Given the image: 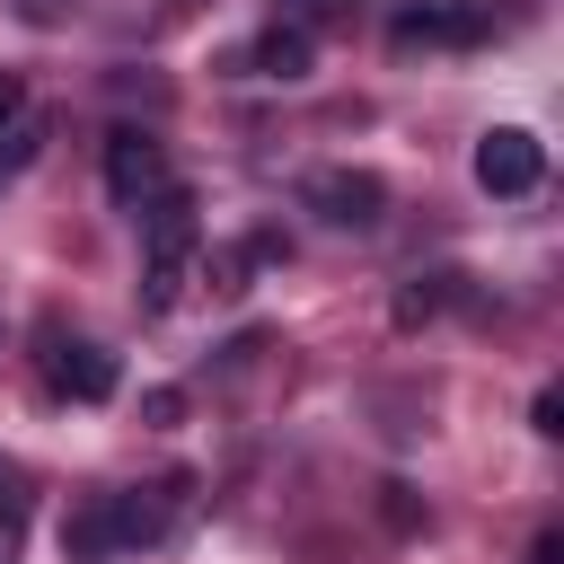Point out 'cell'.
<instances>
[{"instance_id": "9a60e30c", "label": "cell", "mask_w": 564, "mask_h": 564, "mask_svg": "<svg viewBox=\"0 0 564 564\" xmlns=\"http://www.w3.org/2000/svg\"><path fill=\"white\" fill-rule=\"evenodd\" d=\"M529 564H564V538H555V529H546V538H538V546H529Z\"/></svg>"}, {"instance_id": "5bb4252c", "label": "cell", "mask_w": 564, "mask_h": 564, "mask_svg": "<svg viewBox=\"0 0 564 564\" xmlns=\"http://www.w3.org/2000/svg\"><path fill=\"white\" fill-rule=\"evenodd\" d=\"M326 18V0H282V26H317Z\"/></svg>"}, {"instance_id": "9c48e42d", "label": "cell", "mask_w": 564, "mask_h": 564, "mask_svg": "<svg viewBox=\"0 0 564 564\" xmlns=\"http://www.w3.org/2000/svg\"><path fill=\"white\" fill-rule=\"evenodd\" d=\"M176 414H185V397H176V388H150V397H141V423H150V432H167Z\"/></svg>"}, {"instance_id": "7c38bea8", "label": "cell", "mask_w": 564, "mask_h": 564, "mask_svg": "<svg viewBox=\"0 0 564 564\" xmlns=\"http://www.w3.org/2000/svg\"><path fill=\"white\" fill-rule=\"evenodd\" d=\"M18 115H26V79H18V70H0V132H9Z\"/></svg>"}, {"instance_id": "52a82bcc", "label": "cell", "mask_w": 564, "mask_h": 564, "mask_svg": "<svg viewBox=\"0 0 564 564\" xmlns=\"http://www.w3.org/2000/svg\"><path fill=\"white\" fill-rule=\"evenodd\" d=\"M388 35H397L405 53H414V44H476V35H494V18H485V9H397Z\"/></svg>"}, {"instance_id": "3957f363", "label": "cell", "mask_w": 564, "mask_h": 564, "mask_svg": "<svg viewBox=\"0 0 564 564\" xmlns=\"http://www.w3.org/2000/svg\"><path fill=\"white\" fill-rule=\"evenodd\" d=\"M132 220H141V264H194L203 220H194V194H185V185H159Z\"/></svg>"}, {"instance_id": "30bf717a", "label": "cell", "mask_w": 564, "mask_h": 564, "mask_svg": "<svg viewBox=\"0 0 564 564\" xmlns=\"http://www.w3.org/2000/svg\"><path fill=\"white\" fill-rule=\"evenodd\" d=\"M529 432H546V441L564 432V388H538V405H529Z\"/></svg>"}, {"instance_id": "ba28073f", "label": "cell", "mask_w": 564, "mask_h": 564, "mask_svg": "<svg viewBox=\"0 0 564 564\" xmlns=\"http://www.w3.org/2000/svg\"><path fill=\"white\" fill-rule=\"evenodd\" d=\"M247 62H256V79H308L317 44H308V26H282V18H273V26L256 35V53H247Z\"/></svg>"}, {"instance_id": "7a4b0ae2", "label": "cell", "mask_w": 564, "mask_h": 564, "mask_svg": "<svg viewBox=\"0 0 564 564\" xmlns=\"http://www.w3.org/2000/svg\"><path fill=\"white\" fill-rule=\"evenodd\" d=\"M159 185H167V150H159L141 123H115V132H106V194H115L123 212H141Z\"/></svg>"}, {"instance_id": "5b68a950", "label": "cell", "mask_w": 564, "mask_h": 564, "mask_svg": "<svg viewBox=\"0 0 564 564\" xmlns=\"http://www.w3.org/2000/svg\"><path fill=\"white\" fill-rule=\"evenodd\" d=\"M44 379H53L62 397H79V405H106V397H115V352L70 335V344H53V352H44Z\"/></svg>"}, {"instance_id": "8992f818", "label": "cell", "mask_w": 564, "mask_h": 564, "mask_svg": "<svg viewBox=\"0 0 564 564\" xmlns=\"http://www.w3.org/2000/svg\"><path fill=\"white\" fill-rule=\"evenodd\" d=\"M62 555H70V564H115V555H123V502H115V494H88V502L62 520Z\"/></svg>"}, {"instance_id": "4fadbf2b", "label": "cell", "mask_w": 564, "mask_h": 564, "mask_svg": "<svg viewBox=\"0 0 564 564\" xmlns=\"http://www.w3.org/2000/svg\"><path fill=\"white\" fill-rule=\"evenodd\" d=\"M18 546H26V520H18V502H0V564H18Z\"/></svg>"}, {"instance_id": "8fae6325", "label": "cell", "mask_w": 564, "mask_h": 564, "mask_svg": "<svg viewBox=\"0 0 564 564\" xmlns=\"http://www.w3.org/2000/svg\"><path fill=\"white\" fill-rule=\"evenodd\" d=\"M238 273H247V247H220V256H212V291H247Z\"/></svg>"}, {"instance_id": "6da1fadb", "label": "cell", "mask_w": 564, "mask_h": 564, "mask_svg": "<svg viewBox=\"0 0 564 564\" xmlns=\"http://www.w3.org/2000/svg\"><path fill=\"white\" fill-rule=\"evenodd\" d=\"M538 176H546V141H538V132L494 123V132L476 141V185H485V194H538Z\"/></svg>"}, {"instance_id": "277c9868", "label": "cell", "mask_w": 564, "mask_h": 564, "mask_svg": "<svg viewBox=\"0 0 564 564\" xmlns=\"http://www.w3.org/2000/svg\"><path fill=\"white\" fill-rule=\"evenodd\" d=\"M308 212L335 220V229H370V220L388 212V185H379L370 167H317V176H308Z\"/></svg>"}]
</instances>
